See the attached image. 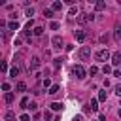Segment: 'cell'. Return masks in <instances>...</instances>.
I'll use <instances>...</instances> for the list:
<instances>
[{
	"label": "cell",
	"mask_w": 121,
	"mask_h": 121,
	"mask_svg": "<svg viewBox=\"0 0 121 121\" xmlns=\"http://www.w3.org/2000/svg\"><path fill=\"white\" fill-rule=\"evenodd\" d=\"M93 19H95L93 13H81V15L76 17V21H78L79 25H85V23H89V21H93Z\"/></svg>",
	"instance_id": "6da1fadb"
},
{
	"label": "cell",
	"mask_w": 121,
	"mask_h": 121,
	"mask_svg": "<svg viewBox=\"0 0 121 121\" xmlns=\"http://www.w3.org/2000/svg\"><path fill=\"white\" fill-rule=\"evenodd\" d=\"M96 72H98V68H96V66H91V68H89V74H91V76H95Z\"/></svg>",
	"instance_id": "4dcf8cb0"
},
{
	"label": "cell",
	"mask_w": 121,
	"mask_h": 121,
	"mask_svg": "<svg viewBox=\"0 0 121 121\" xmlns=\"http://www.w3.org/2000/svg\"><path fill=\"white\" fill-rule=\"evenodd\" d=\"M25 13H26V17H32V15H34V8H26Z\"/></svg>",
	"instance_id": "d4e9b609"
},
{
	"label": "cell",
	"mask_w": 121,
	"mask_h": 121,
	"mask_svg": "<svg viewBox=\"0 0 121 121\" xmlns=\"http://www.w3.org/2000/svg\"><path fill=\"white\" fill-rule=\"evenodd\" d=\"M104 8H106V2H102V0H100V2H96V4H95V9H96V11H102V9H104Z\"/></svg>",
	"instance_id": "7c38bea8"
},
{
	"label": "cell",
	"mask_w": 121,
	"mask_h": 121,
	"mask_svg": "<svg viewBox=\"0 0 121 121\" xmlns=\"http://www.w3.org/2000/svg\"><path fill=\"white\" fill-rule=\"evenodd\" d=\"M26 108H28V110H32V112H36V110H38V104H36V102H28V106H26Z\"/></svg>",
	"instance_id": "7402d4cb"
},
{
	"label": "cell",
	"mask_w": 121,
	"mask_h": 121,
	"mask_svg": "<svg viewBox=\"0 0 121 121\" xmlns=\"http://www.w3.org/2000/svg\"><path fill=\"white\" fill-rule=\"evenodd\" d=\"M59 9H62V2H53L51 11H59Z\"/></svg>",
	"instance_id": "8fae6325"
},
{
	"label": "cell",
	"mask_w": 121,
	"mask_h": 121,
	"mask_svg": "<svg viewBox=\"0 0 121 121\" xmlns=\"http://www.w3.org/2000/svg\"><path fill=\"white\" fill-rule=\"evenodd\" d=\"M60 64H62V59H55V62H53V66H55V68H59Z\"/></svg>",
	"instance_id": "f546056e"
},
{
	"label": "cell",
	"mask_w": 121,
	"mask_h": 121,
	"mask_svg": "<svg viewBox=\"0 0 121 121\" xmlns=\"http://www.w3.org/2000/svg\"><path fill=\"white\" fill-rule=\"evenodd\" d=\"M28 102H30V100H28V96H23V98H21V108H26V106H28Z\"/></svg>",
	"instance_id": "ffe728a7"
},
{
	"label": "cell",
	"mask_w": 121,
	"mask_h": 121,
	"mask_svg": "<svg viewBox=\"0 0 121 121\" xmlns=\"http://www.w3.org/2000/svg\"><path fill=\"white\" fill-rule=\"evenodd\" d=\"M0 70H2V72H6V70H8V64H6V62H4V60H2V62H0Z\"/></svg>",
	"instance_id": "836d02e7"
},
{
	"label": "cell",
	"mask_w": 121,
	"mask_h": 121,
	"mask_svg": "<svg viewBox=\"0 0 121 121\" xmlns=\"http://www.w3.org/2000/svg\"><path fill=\"white\" fill-rule=\"evenodd\" d=\"M74 36H76V40H78V42H85V32H83V30H76V32H74Z\"/></svg>",
	"instance_id": "ba28073f"
},
{
	"label": "cell",
	"mask_w": 121,
	"mask_h": 121,
	"mask_svg": "<svg viewBox=\"0 0 121 121\" xmlns=\"http://www.w3.org/2000/svg\"><path fill=\"white\" fill-rule=\"evenodd\" d=\"M43 119H53V113H51V110H45V112H43Z\"/></svg>",
	"instance_id": "603a6c76"
},
{
	"label": "cell",
	"mask_w": 121,
	"mask_h": 121,
	"mask_svg": "<svg viewBox=\"0 0 121 121\" xmlns=\"http://www.w3.org/2000/svg\"><path fill=\"white\" fill-rule=\"evenodd\" d=\"M59 91H60V85H57V83H55V85H51V87H49V91H47V93H49V95H57Z\"/></svg>",
	"instance_id": "30bf717a"
},
{
	"label": "cell",
	"mask_w": 121,
	"mask_h": 121,
	"mask_svg": "<svg viewBox=\"0 0 121 121\" xmlns=\"http://www.w3.org/2000/svg\"><path fill=\"white\" fill-rule=\"evenodd\" d=\"M89 57H91V47L83 45V47L79 49V59H81V60H87Z\"/></svg>",
	"instance_id": "277c9868"
},
{
	"label": "cell",
	"mask_w": 121,
	"mask_h": 121,
	"mask_svg": "<svg viewBox=\"0 0 121 121\" xmlns=\"http://www.w3.org/2000/svg\"><path fill=\"white\" fill-rule=\"evenodd\" d=\"M72 72H74V76H76L78 79H83V78H85V74H87V72H85V68H83L81 64H76V66L72 68Z\"/></svg>",
	"instance_id": "3957f363"
},
{
	"label": "cell",
	"mask_w": 121,
	"mask_h": 121,
	"mask_svg": "<svg viewBox=\"0 0 121 121\" xmlns=\"http://www.w3.org/2000/svg\"><path fill=\"white\" fill-rule=\"evenodd\" d=\"M49 26H51V30H57V28H59V23H57V21H53Z\"/></svg>",
	"instance_id": "d6a6232c"
},
{
	"label": "cell",
	"mask_w": 121,
	"mask_h": 121,
	"mask_svg": "<svg viewBox=\"0 0 121 121\" xmlns=\"http://www.w3.org/2000/svg\"><path fill=\"white\" fill-rule=\"evenodd\" d=\"M113 38H115L117 42L121 40V30H119V28H115V32H113Z\"/></svg>",
	"instance_id": "484cf974"
},
{
	"label": "cell",
	"mask_w": 121,
	"mask_h": 121,
	"mask_svg": "<svg viewBox=\"0 0 121 121\" xmlns=\"http://www.w3.org/2000/svg\"><path fill=\"white\" fill-rule=\"evenodd\" d=\"M17 74H19V68H17V66H13V68L9 70V76H11V78H15Z\"/></svg>",
	"instance_id": "44dd1931"
},
{
	"label": "cell",
	"mask_w": 121,
	"mask_h": 121,
	"mask_svg": "<svg viewBox=\"0 0 121 121\" xmlns=\"http://www.w3.org/2000/svg\"><path fill=\"white\" fill-rule=\"evenodd\" d=\"M43 17H47V19H53L55 15H53V11H51V9H43Z\"/></svg>",
	"instance_id": "d6986e66"
},
{
	"label": "cell",
	"mask_w": 121,
	"mask_h": 121,
	"mask_svg": "<svg viewBox=\"0 0 121 121\" xmlns=\"http://www.w3.org/2000/svg\"><path fill=\"white\" fill-rule=\"evenodd\" d=\"M72 121H83V115H74V119Z\"/></svg>",
	"instance_id": "d590c367"
},
{
	"label": "cell",
	"mask_w": 121,
	"mask_h": 121,
	"mask_svg": "<svg viewBox=\"0 0 121 121\" xmlns=\"http://www.w3.org/2000/svg\"><path fill=\"white\" fill-rule=\"evenodd\" d=\"M51 110H53V112H60V110H62V104H60V102H53V104H51Z\"/></svg>",
	"instance_id": "2e32d148"
},
{
	"label": "cell",
	"mask_w": 121,
	"mask_h": 121,
	"mask_svg": "<svg viewBox=\"0 0 121 121\" xmlns=\"http://www.w3.org/2000/svg\"><path fill=\"white\" fill-rule=\"evenodd\" d=\"M96 108H98V100H96V98H93V100H91V104H89V110H91V112H95Z\"/></svg>",
	"instance_id": "9a60e30c"
},
{
	"label": "cell",
	"mask_w": 121,
	"mask_h": 121,
	"mask_svg": "<svg viewBox=\"0 0 121 121\" xmlns=\"http://www.w3.org/2000/svg\"><path fill=\"white\" fill-rule=\"evenodd\" d=\"M0 6H4V0H0Z\"/></svg>",
	"instance_id": "8d00e7d4"
},
{
	"label": "cell",
	"mask_w": 121,
	"mask_h": 121,
	"mask_svg": "<svg viewBox=\"0 0 121 121\" xmlns=\"http://www.w3.org/2000/svg\"><path fill=\"white\" fill-rule=\"evenodd\" d=\"M13 119H15V113L13 112H8L6 113V121H13Z\"/></svg>",
	"instance_id": "cb8c5ba5"
},
{
	"label": "cell",
	"mask_w": 121,
	"mask_h": 121,
	"mask_svg": "<svg viewBox=\"0 0 121 121\" xmlns=\"http://www.w3.org/2000/svg\"><path fill=\"white\" fill-rule=\"evenodd\" d=\"M17 91H19V93H25V91H26V85H25L23 81H19V83H17Z\"/></svg>",
	"instance_id": "e0dca14e"
},
{
	"label": "cell",
	"mask_w": 121,
	"mask_h": 121,
	"mask_svg": "<svg viewBox=\"0 0 121 121\" xmlns=\"http://www.w3.org/2000/svg\"><path fill=\"white\" fill-rule=\"evenodd\" d=\"M51 43H53V47H55V49H62V45H64V43H62V38H60V36H53Z\"/></svg>",
	"instance_id": "8992f818"
},
{
	"label": "cell",
	"mask_w": 121,
	"mask_h": 121,
	"mask_svg": "<svg viewBox=\"0 0 121 121\" xmlns=\"http://www.w3.org/2000/svg\"><path fill=\"white\" fill-rule=\"evenodd\" d=\"M102 72H104V74H110V72H112V66H110V64H104Z\"/></svg>",
	"instance_id": "f1b7e54d"
},
{
	"label": "cell",
	"mask_w": 121,
	"mask_h": 121,
	"mask_svg": "<svg viewBox=\"0 0 121 121\" xmlns=\"http://www.w3.org/2000/svg\"><path fill=\"white\" fill-rule=\"evenodd\" d=\"M2 91H9V83H2Z\"/></svg>",
	"instance_id": "e575fe53"
},
{
	"label": "cell",
	"mask_w": 121,
	"mask_h": 121,
	"mask_svg": "<svg viewBox=\"0 0 121 121\" xmlns=\"http://www.w3.org/2000/svg\"><path fill=\"white\" fill-rule=\"evenodd\" d=\"M106 98H108L106 91H100V93H98V100H106Z\"/></svg>",
	"instance_id": "83f0119b"
},
{
	"label": "cell",
	"mask_w": 121,
	"mask_h": 121,
	"mask_svg": "<svg viewBox=\"0 0 121 121\" xmlns=\"http://www.w3.org/2000/svg\"><path fill=\"white\" fill-rule=\"evenodd\" d=\"M4 100H6L8 104H11V102H13V95H11V93H6V95H4Z\"/></svg>",
	"instance_id": "ac0fdd59"
},
{
	"label": "cell",
	"mask_w": 121,
	"mask_h": 121,
	"mask_svg": "<svg viewBox=\"0 0 121 121\" xmlns=\"http://www.w3.org/2000/svg\"><path fill=\"white\" fill-rule=\"evenodd\" d=\"M112 62H113V66H119V64H121V53H119V51H115V53L112 55Z\"/></svg>",
	"instance_id": "52a82bcc"
},
{
	"label": "cell",
	"mask_w": 121,
	"mask_h": 121,
	"mask_svg": "<svg viewBox=\"0 0 121 121\" xmlns=\"http://www.w3.org/2000/svg\"><path fill=\"white\" fill-rule=\"evenodd\" d=\"M42 85H43V87H51V79H49V78H43Z\"/></svg>",
	"instance_id": "4316f807"
},
{
	"label": "cell",
	"mask_w": 121,
	"mask_h": 121,
	"mask_svg": "<svg viewBox=\"0 0 121 121\" xmlns=\"http://www.w3.org/2000/svg\"><path fill=\"white\" fill-rule=\"evenodd\" d=\"M40 64H42V60H40V57H32L30 59V66H28V70H36V68H40Z\"/></svg>",
	"instance_id": "5b68a950"
},
{
	"label": "cell",
	"mask_w": 121,
	"mask_h": 121,
	"mask_svg": "<svg viewBox=\"0 0 121 121\" xmlns=\"http://www.w3.org/2000/svg\"><path fill=\"white\" fill-rule=\"evenodd\" d=\"M19 119H21V121H30V115H28V113H23Z\"/></svg>",
	"instance_id": "1f68e13d"
},
{
	"label": "cell",
	"mask_w": 121,
	"mask_h": 121,
	"mask_svg": "<svg viewBox=\"0 0 121 121\" xmlns=\"http://www.w3.org/2000/svg\"><path fill=\"white\" fill-rule=\"evenodd\" d=\"M17 28H19V21H9V23H8V30H13V32H15Z\"/></svg>",
	"instance_id": "9c48e42d"
},
{
	"label": "cell",
	"mask_w": 121,
	"mask_h": 121,
	"mask_svg": "<svg viewBox=\"0 0 121 121\" xmlns=\"http://www.w3.org/2000/svg\"><path fill=\"white\" fill-rule=\"evenodd\" d=\"M0 34H2V38H4V40H9V30H8V28H4V26H2V28H0Z\"/></svg>",
	"instance_id": "5bb4252c"
},
{
	"label": "cell",
	"mask_w": 121,
	"mask_h": 121,
	"mask_svg": "<svg viewBox=\"0 0 121 121\" xmlns=\"http://www.w3.org/2000/svg\"><path fill=\"white\" fill-rule=\"evenodd\" d=\"M95 57H96V60H100V62H106V60L110 59V51H108V49H98Z\"/></svg>",
	"instance_id": "7a4b0ae2"
},
{
	"label": "cell",
	"mask_w": 121,
	"mask_h": 121,
	"mask_svg": "<svg viewBox=\"0 0 121 121\" xmlns=\"http://www.w3.org/2000/svg\"><path fill=\"white\" fill-rule=\"evenodd\" d=\"M32 34H34V36H42V34H43V28H42V26H34V28H32Z\"/></svg>",
	"instance_id": "4fadbf2b"
}]
</instances>
